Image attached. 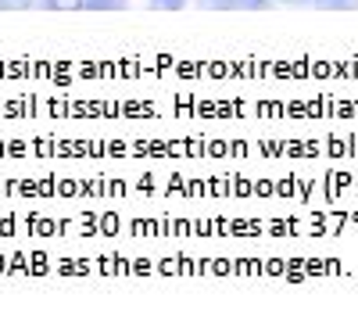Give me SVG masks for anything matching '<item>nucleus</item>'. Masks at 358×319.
Returning <instances> with one entry per match:
<instances>
[{
	"mask_svg": "<svg viewBox=\"0 0 358 319\" xmlns=\"http://www.w3.org/2000/svg\"><path fill=\"white\" fill-rule=\"evenodd\" d=\"M204 11H262L265 0H197Z\"/></svg>",
	"mask_w": 358,
	"mask_h": 319,
	"instance_id": "obj_1",
	"label": "nucleus"
},
{
	"mask_svg": "<svg viewBox=\"0 0 358 319\" xmlns=\"http://www.w3.org/2000/svg\"><path fill=\"white\" fill-rule=\"evenodd\" d=\"M86 11H122L126 0H83Z\"/></svg>",
	"mask_w": 358,
	"mask_h": 319,
	"instance_id": "obj_2",
	"label": "nucleus"
},
{
	"mask_svg": "<svg viewBox=\"0 0 358 319\" xmlns=\"http://www.w3.org/2000/svg\"><path fill=\"white\" fill-rule=\"evenodd\" d=\"M312 4H319L322 11H355L358 0H312Z\"/></svg>",
	"mask_w": 358,
	"mask_h": 319,
	"instance_id": "obj_3",
	"label": "nucleus"
},
{
	"mask_svg": "<svg viewBox=\"0 0 358 319\" xmlns=\"http://www.w3.org/2000/svg\"><path fill=\"white\" fill-rule=\"evenodd\" d=\"M47 11H79L83 0H43Z\"/></svg>",
	"mask_w": 358,
	"mask_h": 319,
	"instance_id": "obj_4",
	"label": "nucleus"
},
{
	"mask_svg": "<svg viewBox=\"0 0 358 319\" xmlns=\"http://www.w3.org/2000/svg\"><path fill=\"white\" fill-rule=\"evenodd\" d=\"M147 4H151L155 11H179L187 0H147Z\"/></svg>",
	"mask_w": 358,
	"mask_h": 319,
	"instance_id": "obj_5",
	"label": "nucleus"
},
{
	"mask_svg": "<svg viewBox=\"0 0 358 319\" xmlns=\"http://www.w3.org/2000/svg\"><path fill=\"white\" fill-rule=\"evenodd\" d=\"M33 0H0V11H25Z\"/></svg>",
	"mask_w": 358,
	"mask_h": 319,
	"instance_id": "obj_6",
	"label": "nucleus"
},
{
	"mask_svg": "<svg viewBox=\"0 0 358 319\" xmlns=\"http://www.w3.org/2000/svg\"><path fill=\"white\" fill-rule=\"evenodd\" d=\"M287 4H294V8H297V4H312V0H287Z\"/></svg>",
	"mask_w": 358,
	"mask_h": 319,
	"instance_id": "obj_7",
	"label": "nucleus"
}]
</instances>
